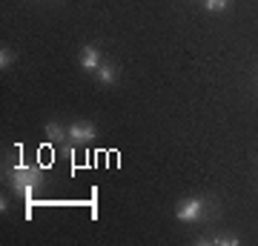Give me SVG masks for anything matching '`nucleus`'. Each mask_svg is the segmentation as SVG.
<instances>
[{
  "label": "nucleus",
  "instance_id": "nucleus-7",
  "mask_svg": "<svg viewBox=\"0 0 258 246\" xmlns=\"http://www.w3.org/2000/svg\"><path fill=\"white\" fill-rule=\"evenodd\" d=\"M230 6V0H204V9L207 12H221Z\"/></svg>",
  "mask_w": 258,
  "mask_h": 246
},
{
  "label": "nucleus",
  "instance_id": "nucleus-8",
  "mask_svg": "<svg viewBox=\"0 0 258 246\" xmlns=\"http://www.w3.org/2000/svg\"><path fill=\"white\" fill-rule=\"evenodd\" d=\"M12 60H15V55H12L9 49H3V52H0V69H9Z\"/></svg>",
  "mask_w": 258,
  "mask_h": 246
},
{
  "label": "nucleus",
  "instance_id": "nucleus-6",
  "mask_svg": "<svg viewBox=\"0 0 258 246\" xmlns=\"http://www.w3.org/2000/svg\"><path fill=\"white\" fill-rule=\"evenodd\" d=\"M66 135H69V132H63V126H60V123H46V137H52L55 143L66 140Z\"/></svg>",
  "mask_w": 258,
  "mask_h": 246
},
{
  "label": "nucleus",
  "instance_id": "nucleus-1",
  "mask_svg": "<svg viewBox=\"0 0 258 246\" xmlns=\"http://www.w3.org/2000/svg\"><path fill=\"white\" fill-rule=\"evenodd\" d=\"M40 181H43V175H40V166H26V163H18L15 169L9 172V186L18 195H23V198H32L37 192V186H40Z\"/></svg>",
  "mask_w": 258,
  "mask_h": 246
},
{
  "label": "nucleus",
  "instance_id": "nucleus-2",
  "mask_svg": "<svg viewBox=\"0 0 258 246\" xmlns=\"http://www.w3.org/2000/svg\"><path fill=\"white\" fill-rule=\"evenodd\" d=\"M207 212V201L204 198H184V201L178 203V220H184V223H192V220H198Z\"/></svg>",
  "mask_w": 258,
  "mask_h": 246
},
{
  "label": "nucleus",
  "instance_id": "nucleus-3",
  "mask_svg": "<svg viewBox=\"0 0 258 246\" xmlns=\"http://www.w3.org/2000/svg\"><path fill=\"white\" fill-rule=\"evenodd\" d=\"M81 66L86 72H98V66H101V52H98V46H83Z\"/></svg>",
  "mask_w": 258,
  "mask_h": 246
},
{
  "label": "nucleus",
  "instance_id": "nucleus-9",
  "mask_svg": "<svg viewBox=\"0 0 258 246\" xmlns=\"http://www.w3.org/2000/svg\"><path fill=\"white\" fill-rule=\"evenodd\" d=\"M212 243H221V246H235L238 237H212Z\"/></svg>",
  "mask_w": 258,
  "mask_h": 246
},
{
  "label": "nucleus",
  "instance_id": "nucleus-4",
  "mask_svg": "<svg viewBox=\"0 0 258 246\" xmlns=\"http://www.w3.org/2000/svg\"><path fill=\"white\" fill-rule=\"evenodd\" d=\"M69 137H72L75 143H89L95 137V126L92 123H72L69 126Z\"/></svg>",
  "mask_w": 258,
  "mask_h": 246
},
{
  "label": "nucleus",
  "instance_id": "nucleus-5",
  "mask_svg": "<svg viewBox=\"0 0 258 246\" xmlns=\"http://www.w3.org/2000/svg\"><path fill=\"white\" fill-rule=\"evenodd\" d=\"M115 77H118V69L112 63H101L98 66V80L101 83H115Z\"/></svg>",
  "mask_w": 258,
  "mask_h": 246
}]
</instances>
